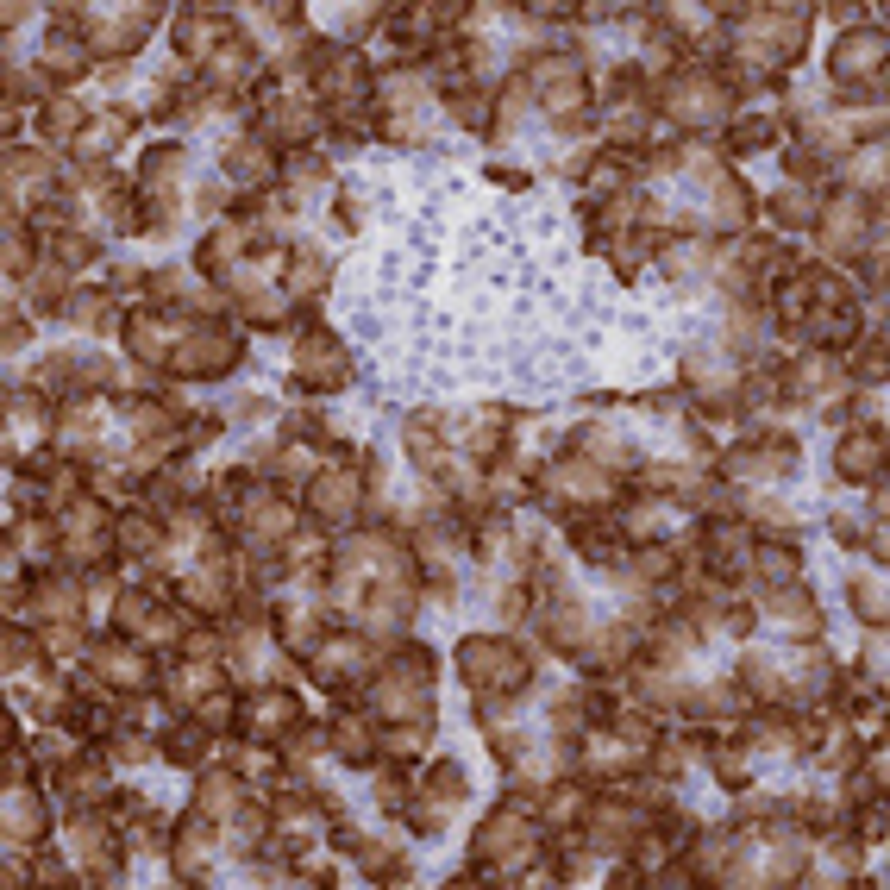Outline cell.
I'll list each match as a JSON object with an SVG mask.
<instances>
[{"label":"cell","instance_id":"cell-1","mask_svg":"<svg viewBox=\"0 0 890 890\" xmlns=\"http://www.w3.org/2000/svg\"><path fill=\"white\" fill-rule=\"evenodd\" d=\"M170 759H176V765H201V759H207V734H201V728H176V734H170Z\"/></svg>","mask_w":890,"mask_h":890}]
</instances>
